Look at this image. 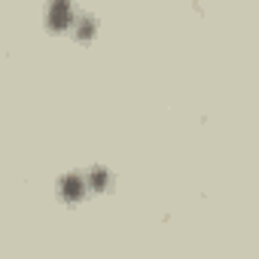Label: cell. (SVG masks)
<instances>
[{"instance_id":"6da1fadb","label":"cell","mask_w":259,"mask_h":259,"mask_svg":"<svg viewBox=\"0 0 259 259\" xmlns=\"http://www.w3.org/2000/svg\"><path fill=\"white\" fill-rule=\"evenodd\" d=\"M85 192V180L82 177H64L61 180V195L64 198H79Z\"/></svg>"},{"instance_id":"7a4b0ae2","label":"cell","mask_w":259,"mask_h":259,"mask_svg":"<svg viewBox=\"0 0 259 259\" xmlns=\"http://www.w3.org/2000/svg\"><path fill=\"white\" fill-rule=\"evenodd\" d=\"M85 180H89V186H92V189H98V192H101V189H104V186L110 183V174H107L104 168H92Z\"/></svg>"}]
</instances>
